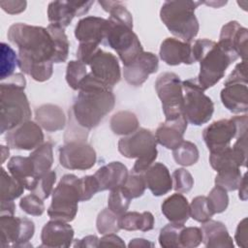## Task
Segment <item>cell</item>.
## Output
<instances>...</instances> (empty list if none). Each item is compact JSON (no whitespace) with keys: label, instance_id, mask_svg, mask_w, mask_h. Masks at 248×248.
I'll return each mask as SVG.
<instances>
[{"label":"cell","instance_id":"cell-1","mask_svg":"<svg viewBox=\"0 0 248 248\" xmlns=\"http://www.w3.org/2000/svg\"><path fill=\"white\" fill-rule=\"evenodd\" d=\"M110 16L103 44L116 51L124 66L134 62L142 52V46L133 31V16L120 1H99Z\"/></svg>","mask_w":248,"mask_h":248},{"label":"cell","instance_id":"cell-2","mask_svg":"<svg viewBox=\"0 0 248 248\" xmlns=\"http://www.w3.org/2000/svg\"><path fill=\"white\" fill-rule=\"evenodd\" d=\"M115 105L112 89L95 78L90 73L78 85V94L73 105L77 123L85 129L97 127Z\"/></svg>","mask_w":248,"mask_h":248},{"label":"cell","instance_id":"cell-3","mask_svg":"<svg viewBox=\"0 0 248 248\" xmlns=\"http://www.w3.org/2000/svg\"><path fill=\"white\" fill-rule=\"evenodd\" d=\"M8 40L17 46V66L52 62L55 55L53 40L46 28L14 23L7 33Z\"/></svg>","mask_w":248,"mask_h":248},{"label":"cell","instance_id":"cell-4","mask_svg":"<svg viewBox=\"0 0 248 248\" xmlns=\"http://www.w3.org/2000/svg\"><path fill=\"white\" fill-rule=\"evenodd\" d=\"M26 80L15 74L0 84V134L9 132L31 118L32 112L24 93Z\"/></svg>","mask_w":248,"mask_h":248},{"label":"cell","instance_id":"cell-5","mask_svg":"<svg viewBox=\"0 0 248 248\" xmlns=\"http://www.w3.org/2000/svg\"><path fill=\"white\" fill-rule=\"evenodd\" d=\"M195 61L200 62L197 81L204 91L224 78L227 68L238 56L223 48L218 43L208 39H199L192 44Z\"/></svg>","mask_w":248,"mask_h":248},{"label":"cell","instance_id":"cell-6","mask_svg":"<svg viewBox=\"0 0 248 248\" xmlns=\"http://www.w3.org/2000/svg\"><path fill=\"white\" fill-rule=\"evenodd\" d=\"M201 4L202 1H166L161 7L160 18L172 35L191 44L200 29L195 10Z\"/></svg>","mask_w":248,"mask_h":248},{"label":"cell","instance_id":"cell-7","mask_svg":"<svg viewBox=\"0 0 248 248\" xmlns=\"http://www.w3.org/2000/svg\"><path fill=\"white\" fill-rule=\"evenodd\" d=\"M118 151L128 159L137 158L132 171L143 173L158 155L155 135L148 129L139 128L136 132L119 140Z\"/></svg>","mask_w":248,"mask_h":248},{"label":"cell","instance_id":"cell-8","mask_svg":"<svg viewBox=\"0 0 248 248\" xmlns=\"http://www.w3.org/2000/svg\"><path fill=\"white\" fill-rule=\"evenodd\" d=\"M51 195V203L47 209L49 218L68 223L73 221L80 202L79 178L75 174L63 175Z\"/></svg>","mask_w":248,"mask_h":248},{"label":"cell","instance_id":"cell-9","mask_svg":"<svg viewBox=\"0 0 248 248\" xmlns=\"http://www.w3.org/2000/svg\"><path fill=\"white\" fill-rule=\"evenodd\" d=\"M183 88V114L187 122L201 126L207 123L214 112L212 100L203 93L197 78L182 81Z\"/></svg>","mask_w":248,"mask_h":248},{"label":"cell","instance_id":"cell-10","mask_svg":"<svg viewBox=\"0 0 248 248\" xmlns=\"http://www.w3.org/2000/svg\"><path fill=\"white\" fill-rule=\"evenodd\" d=\"M155 89L161 100L166 121H176L184 117L182 81L176 74H161L155 81Z\"/></svg>","mask_w":248,"mask_h":248},{"label":"cell","instance_id":"cell-11","mask_svg":"<svg viewBox=\"0 0 248 248\" xmlns=\"http://www.w3.org/2000/svg\"><path fill=\"white\" fill-rule=\"evenodd\" d=\"M247 134V114L221 119L209 124L202 132L203 140L210 152L231 146L232 139Z\"/></svg>","mask_w":248,"mask_h":248},{"label":"cell","instance_id":"cell-12","mask_svg":"<svg viewBox=\"0 0 248 248\" xmlns=\"http://www.w3.org/2000/svg\"><path fill=\"white\" fill-rule=\"evenodd\" d=\"M1 247H32L29 240L35 232L33 221L25 217L1 215Z\"/></svg>","mask_w":248,"mask_h":248},{"label":"cell","instance_id":"cell-13","mask_svg":"<svg viewBox=\"0 0 248 248\" xmlns=\"http://www.w3.org/2000/svg\"><path fill=\"white\" fill-rule=\"evenodd\" d=\"M96 160L94 148L84 140L67 141L59 148V163L68 170H89L95 165Z\"/></svg>","mask_w":248,"mask_h":248},{"label":"cell","instance_id":"cell-14","mask_svg":"<svg viewBox=\"0 0 248 248\" xmlns=\"http://www.w3.org/2000/svg\"><path fill=\"white\" fill-rule=\"evenodd\" d=\"M85 65L91 69L90 74L108 86L113 88L121 78V71L118 59L110 52H107L98 48L87 60Z\"/></svg>","mask_w":248,"mask_h":248},{"label":"cell","instance_id":"cell-15","mask_svg":"<svg viewBox=\"0 0 248 248\" xmlns=\"http://www.w3.org/2000/svg\"><path fill=\"white\" fill-rule=\"evenodd\" d=\"M5 140L10 148L32 150L44 143V133L38 123L28 120L7 132Z\"/></svg>","mask_w":248,"mask_h":248},{"label":"cell","instance_id":"cell-16","mask_svg":"<svg viewBox=\"0 0 248 248\" xmlns=\"http://www.w3.org/2000/svg\"><path fill=\"white\" fill-rule=\"evenodd\" d=\"M247 40V29L237 21L232 20L222 27L218 44L226 50L235 53L243 61H246Z\"/></svg>","mask_w":248,"mask_h":248},{"label":"cell","instance_id":"cell-17","mask_svg":"<svg viewBox=\"0 0 248 248\" xmlns=\"http://www.w3.org/2000/svg\"><path fill=\"white\" fill-rule=\"evenodd\" d=\"M158 67V57L152 52L143 51L134 62L124 66L123 76L130 85L140 86L151 74L157 72Z\"/></svg>","mask_w":248,"mask_h":248},{"label":"cell","instance_id":"cell-18","mask_svg":"<svg viewBox=\"0 0 248 248\" xmlns=\"http://www.w3.org/2000/svg\"><path fill=\"white\" fill-rule=\"evenodd\" d=\"M74 229L68 222L51 219L42 229L41 247H70L74 240Z\"/></svg>","mask_w":248,"mask_h":248},{"label":"cell","instance_id":"cell-19","mask_svg":"<svg viewBox=\"0 0 248 248\" xmlns=\"http://www.w3.org/2000/svg\"><path fill=\"white\" fill-rule=\"evenodd\" d=\"M159 54L160 58L170 66L191 65L196 62L193 56L192 44L174 38H167L162 42Z\"/></svg>","mask_w":248,"mask_h":248},{"label":"cell","instance_id":"cell-20","mask_svg":"<svg viewBox=\"0 0 248 248\" xmlns=\"http://www.w3.org/2000/svg\"><path fill=\"white\" fill-rule=\"evenodd\" d=\"M108 20L98 16L81 18L75 28V37L79 44L100 45L104 42Z\"/></svg>","mask_w":248,"mask_h":248},{"label":"cell","instance_id":"cell-21","mask_svg":"<svg viewBox=\"0 0 248 248\" xmlns=\"http://www.w3.org/2000/svg\"><path fill=\"white\" fill-rule=\"evenodd\" d=\"M224 85L220 98L225 108L232 113H246L248 110L247 82L225 81Z\"/></svg>","mask_w":248,"mask_h":248},{"label":"cell","instance_id":"cell-22","mask_svg":"<svg viewBox=\"0 0 248 248\" xmlns=\"http://www.w3.org/2000/svg\"><path fill=\"white\" fill-rule=\"evenodd\" d=\"M146 187L153 196L160 197L172 189V178L168 168L162 163H153L143 173Z\"/></svg>","mask_w":248,"mask_h":248},{"label":"cell","instance_id":"cell-23","mask_svg":"<svg viewBox=\"0 0 248 248\" xmlns=\"http://www.w3.org/2000/svg\"><path fill=\"white\" fill-rule=\"evenodd\" d=\"M187 126L188 122L185 117H181L176 121L161 123L155 132L157 142L167 149H175L184 140L183 136Z\"/></svg>","mask_w":248,"mask_h":248},{"label":"cell","instance_id":"cell-24","mask_svg":"<svg viewBox=\"0 0 248 248\" xmlns=\"http://www.w3.org/2000/svg\"><path fill=\"white\" fill-rule=\"evenodd\" d=\"M128 169L121 162H111L101 167L94 176L98 180L100 192L121 187L128 177Z\"/></svg>","mask_w":248,"mask_h":248},{"label":"cell","instance_id":"cell-25","mask_svg":"<svg viewBox=\"0 0 248 248\" xmlns=\"http://www.w3.org/2000/svg\"><path fill=\"white\" fill-rule=\"evenodd\" d=\"M7 169L11 175L25 189L31 192L34 190L39 179L35 174V167L33 161L29 156L12 157L7 164Z\"/></svg>","mask_w":248,"mask_h":248},{"label":"cell","instance_id":"cell-26","mask_svg":"<svg viewBox=\"0 0 248 248\" xmlns=\"http://www.w3.org/2000/svg\"><path fill=\"white\" fill-rule=\"evenodd\" d=\"M202 242L208 248H233V241L226 226L219 221L209 219L201 227Z\"/></svg>","mask_w":248,"mask_h":248},{"label":"cell","instance_id":"cell-27","mask_svg":"<svg viewBox=\"0 0 248 248\" xmlns=\"http://www.w3.org/2000/svg\"><path fill=\"white\" fill-rule=\"evenodd\" d=\"M162 213L174 224L184 225L190 217V204L181 193H175L167 198L161 205Z\"/></svg>","mask_w":248,"mask_h":248},{"label":"cell","instance_id":"cell-28","mask_svg":"<svg viewBox=\"0 0 248 248\" xmlns=\"http://www.w3.org/2000/svg\"><path fill=\"white\" fill-rule=\"evenodd\" d=\"M37 123L47 132H56L64 129L66 116L61 108L56 105L46 104L39 107L35 111Z\"/></svg>","mask_w":248,"mask_h":248},{"label":"cell","instance_id":"cell-29","mask_svg":"<svg viewBox=\"0 0 248 248\" xmlns=\"http://www.w3.org/2000/svg\"><path fill=\"white\" fill-rule=\"evenodd\" d=\"M75 16H78L74 1H52L47 7V18L50 24L65 29Z\"/></svg>","mask_w":248,"mask_h":248},{"label":"cell","instance_id":"cell-30","mask_svg":"<svg viewBox=\"0 0 248 248\" xmlns=\"http://www.w3.org/2000/svg\"><path fill=\"white\" fill-rule=\"evenodd\" d=\"M154 216L149 211L142 213L132 211L125 212L118 218V224L120 230L125 231H141L148 232L154 228Z\"/></svg>","mask_w":248,"mask_h":248},{"label":"cell","instance_id":"cell-31","mask_svg":"<svg viewBox=\"0 0 248 248\" xmlns=\"http://www.w3.org/2000/svg\"><path fill=\"white\" fill-rule=\"evenodd\" d=\"M29 157L33 161L35 167V174L39 179L46 172L51 170L50 169L53 164L52 144L50 142H44L42 145L32 151Z\"/></svg>","mask_w":248,"mask_h":248},{"label":"cell","instance_id":"cell-32","mask_svg":"<svg viewBox=\"0 0 248 248\" xmlns=\"http://www.w3.org/2000/svg\"><path fill=\"white\" fill-rule=\"evenodd\" d=\"M110 129L115 135L128 136L139 129V120L135 113L129 110H120L110 118Z\"/></svg>","mask_w":248,"mask_h":248},{"label":"cell","instance_id":"cell-33","mask_svg":"<svg viewBox=\"0 0 248 248\" xmlns=\"http://www.w3.org/2000/svg\"><path fill=\"white\" fill-rule=\"evenodd\" d=\"M46 29L49 32L54 44L55 55L53 58V63L65 62L68 58L70 46L68 37L65 33V29L52 24H49Z\"/></svg>","mask_w":248,"mask_h":248},{"label":"cell","instance_id":"cell-34","mask_svg":"<svg viewBox=\"0 0 248 248\" xmlns=\"http://www.w3.org/2000/svg\"><path fill=\"white\" fill-rule=\"evenodd\" d=\"M209 163L217 172L229 168H240L241 164L232 149V146L210 152Z\"/></svg>","mask_w":248,"mask_h":248},{"label":"cell","instance_id":"cell-35","mask_svg":"<svg viewBox=\"0 0 248 248\" xmlns=\"http://www.w3.org/2000/svg\"><path fill=\"white\" fill-rule=\"evenodd\" d=\"M0 189V202H2L15 201L23 194L25 188L12 175H10L4 168H2Z\"/></svg>","mask_w":248,"mask_h":248},{"label":"cell","instance_id":"cell-36","mask_svg":"<svg viewBox=\"0 0 248 248\" xmlns=\"http://www.w3.org/2000/svg\"><path fill=\"white\" fill-rule=\"evenodd\" d=\"M199 149L197 145L189 140H183L182 143L172 150V156L176 164L189 167L196 164L199 160Z\"/></svg>","mask_w":248,"mask_h":248},{"label":"cell","instance_id":"cell-37","mask_svg":"<svg viewBox=\"0 0 248 248\" xmlns=\"http://www.w3.org/2000/svg\"><path fill=\"white\" fill-rule=\"evenodd\" d=\"M242 175L240 168H229L217 172L215 185L228 191L237 190L241 182Z\"/></svg>","mask_w":248,"mask_h":248},{"label":"cell","instance_id":"cell-38","mask_svg":"<svg viewBox=\"0 0 248 248\" xmlns=\"http://www.w3.org/2000/svg\"><path fill=\"white\" fill-rule=\"evenodd\" d=\"M184 225L170 223L166 225L159 234V243L163 248H181L180 247V232Z\"/></svg>","mask_w":248,"mask_h":248},{"label":"cell","instance_id":"cell-39","mask_svg":"<svg viewBox=\"0 0 248 248\" xmlns=\"http://www.w3.org/2000/svg\"><path fill=\"white\" fill-rule=\"evenodd\" d=\"M17 65V55L15 50L6 43H1V72L0 78L4 79L13 76Z\"/></svg>","mask_w":248,"mask_h":248},{"label":"cell","instance_id":"cell-40","mask_svg":"<svg viewBox=\"0 0 248 248\" xmlns=\"http://www.w3.org/2000/svg\"><path fill=\"white\" fill-rule=\"evenodd\" d=\"M118 218L116 214H114L108 208L103 209L97 217L96 227L98 232L101 234H108V233H115L117 232L120 228L118 224Z\"/></svg>","mask_w":248,"mask_h":248},{"label":"cell","instance_id":"cell-41","mask_svg":"<svg viewBox=\"0 0 248 248\" xmlns=\"http://www.w3.org/2000/svg\"><path fill=\"white\" fill-rule=\"evenodd\" d=\"M130 203L131 199L121 187H118L110 191L108 200V207L117 216H120L123 213H125L129 208Z\"/></svg>","mask_w":248,"mask_h":248},{"label":"cell","instance_id":"cell-42","mask_svg":"<svg viewBox=\"0 0 248 248\" xmlns=\"http://www.w3.org/2000/svg\"><path fill=\"white\" fill-rule=\"evenodd\" d=\"M213 215L206 197L198 196L192 200L190 203V216L195 221L203 223L211 219Z\"/></svg>","mask_w":248,"mask_h":248},{"label":"cell","instance_id":"cell-43","mask_svg":"<svg viewBox=\"0 0 248 248\" xmlns=\"http://www.w3.org/2000/svg\"><path fill=\"white\" fill-rule=\"evenodd\" d=\"M86 75V65L82 62L72 60L68 63L66 69V81L72 89L78 90V85Z\"/></svg>","mask_w":248,"mask_h":248},{"label":"cell","instance_id":"cell-44","mask_svg":"<svg viewBox=\"0 0 248 248\" xmlns=\"http://www.w3.org/2000/svg\"><path fill=\"white\" fill-rule=\"evenodd\" d=\"M124 192L131 200L141 197L145 191L146 185L142 173H132L128 175L126 181L121 186Z\"/></svg>","mask_w":248,"mask_h":248},{"label":"cell","instance_id":"cell-45","mask_svg":"<svg viewBox=\"0 0 248 248\" xmlns=\"http://www.w3.org/2000/svg\"><path fill=\"white\" fill-rule=\"evenodd\" d=\"M208 204L213 214L224 212L229 204V196L227 191L219 186H215L206 197Z\"/></svg>","mask_w":248,"mask_h":248},{"label":"cell","instance_id":"cell-46","mask_svg":"<svg viewBox=\"0 0 248 248\" xmlns=\"http://www.w3.org/2000/svg\"><path fill=\"white\" fill-rule=\"evenodd\" d=\"M172 188L178 193H187L194 186L192 174L185 169H177L172 172Z\"/></svg>","mask_w":248,"mask_h":248},{"label":"cell","instance_id":"cell-47","mask_svg":"<svg viewBox=\"0 0 248 248\" xmlns=\"http://www.w3.org/2000/svg\"><path fill=\"white\" fill-rule=\"evenodd\" d=\"M19 206L25 213L33 216H41L45 212L43 199L33 193L24 196L19 202Z\"/></svg>","mask_w":248,"mask_h":248},{"label":"cell","instance_id":"cell-48","mask_svg":"<svg viewBox=\"0 0 248 248\" xmlns=\"http://www.w3.org/2000/svg\"><path fill=\"white\" fill-rule=\"evenodd\" d=\"M56 181V172L54 170H49L45 175L39 178L34 190L33 194L39 196L41 199L46 200L52 194V188Z\"/></svg>","mask_w":248,"mask_h":248},{"label":"cell","instance_id":"cell-49","mask_svg":"<svg viewBox=\"0 0 248 248\" xmlns=\"http://www.w3.org/2000/svg\"><path fill=\"white\" fill-rule=\"evenodd\" d=\"M180 247L194 248L202 242V232L201 228L187 227L183 228L180 232Z\"/></svg>","mask_w":248,"mask_h":248},{"label":"cell","instance_id":"cell-50","mask_svg":"<svg viewBox=\"0 0 248 248\" xmlns=\"http://www.w3.org/2000/svg\"><path fill=\"white\" fill-rule=\"evenodd\" d=\"M80 202L90 200L97 192H100L98 180L94 175H85L79 178Z\"/></svg>","mask_w":248,"mask_h":248},{"label":"cell","instance_id":"cell-51","mask_svg":"<svg viewBox=\"0 0 248 248\" xmlns=\"http://www.w3.org/2000/svg\"><path fill=\"white\" fill-rule=\"evenodd\" d=\"M232 149L240 162L241 167H245L247 163V134L237 138Z\"/></svg>","mask_w":248,"mask_h":248},{"label":"cell","instance_id":"cell-52","mask_svg":"<svg viewBox=\"0 0 248 248\" xmlns=\"http://www.w3.org/2000/svg\"><path fill=\"white\" fill-rule=\"evenodd\" d=\"M226 82H232V81H241V82H247V64L246 61H242L238 63L232 72L229 75Z\"/></svg>","mask_w":248,"mask_h":248},{"label":"cell","instance_id":"cell-53","mask_svg":"<svg viewBox=\"0 0 248 248\" xmlns=\"http://www.w3.org/2000/svg\"><path fill=\"white\" fill-rule=\"evenodd\" d=\"M248 229H247V218L242 219L236 228L235 234H234V240L236 241V244L239 247L247 248L248 246V234H247Z\"/></svg>","mask_w":248,"mask_h":248},{"label":"cell","instance_id":"cell-54","mask_svg":"<svg viewBox=\"0 0 248 248\" xmlns=\"http://www.w3.org/2000/svg\"><path fill=\"white\" fill-rule=\"evenodd\" d=\"M27 6L26 1H18V0H14V1H1L0 2V7L2 8L3 11L10 15H16L19 13H22L25 11Z\"/></svg>","mask_w":248,"mask_h":248},{"label":"cell","instance_id":"cell-55","mask_svg":"<svg viewBox=\"0 0 248 248\" xmlns=\"http://www.w3.org/2000/svg\"><path fill=\"white\" fill-rule=\"evenodd\" d=\"M100 246H120V247H125V243L115 233H108V234H104V236L99 240V247Z\"/></svg>","mask_w":248,"mask_h":248},{"label":"cell","instance_id":"cell-56","mask_svg":"<svg viewBox=\"0 0 248 248\" xmlns=\"http://www.w3.org/2000/svg\"><path fill=\"white\" fill-rule=\"evenodd\" d=\"M99 238L96 235H87L81 239H77L74 244L75 247H91L96 248L99 247Z\"/></svg>","mask_w":248,"mask_h":248},{"label":"cell","instance_id":"cell-57","mask_svg":"<svg viewBox=\"0 0 248 248\" xmlns=\"http://www.w3.org/2000/svg\"><path fill=\"white\" fill-rule=\"evenodd\" d=\"M16 211V205L14 201H2L0 206L1 215H14Z\"/></svg>","mask_w":248,"mask_h":248},{"label":"cell","instance_id":"cell-58","mask_svg":"<svg viewBox=\"0 0 248 248\" xmlns=\"http://www.w3.org/2000/svg\"><path fill=\"white\" fill-rule=\"evenodd\" d=\"M239 192H238V197L241 201H246L248 198V192H247V173H244L242 176L241 182L239 184Z\"/></svg>","mask_w":248,"mask_h":248},{"label":"cell","instance_id":"cell-59","mask_svg":"<svg viewBox=\"0 0 248 248\" xmlns=\"http://www.w3.org/2000/svg\"><path fill=\"white\" fill-rule=\"evenodd\" d=\"M128 246L129 247H153L154 243L144 238H134L129 242Z\"/></svg>","mask_w":248,"mask_h":248},{"label":"cell","instance_id":"cell-60","mask_svg":"<svg viewBox=\"0 0 248 248\" xmlns=\"http://www.w3.org/2000/svg\"><path fill=\"white\" fill-rule=\"evenodd\" d=\"M202 3H204L205 5H207V6H211V7H213V8H220V7H222L223 5H226L227 4V1H209V2H207V1H204V2H202Z\"/></svg>","mask_w":248,"mask_h":248},{"label":"cell","instance_id":"cell-61","mask_svg":"<svg viewBox=\"0 0 248 248\" xmlns=\"http://www.w3.org/2000/svg\"><path fill=\"white\" fill-rule=\"evenodd\" d=\"M1 153H2V164L5 162L6 158L9 157V153H10V150H9V146L6 147L4 145H1Z\"/></svg>","mask_w":248,"mask_h":248}]
</instances>
